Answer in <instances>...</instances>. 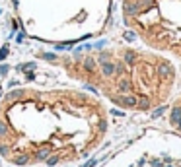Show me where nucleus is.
<instances>
[{
    "instance_id": "f257e3e1",
    "label": "nucleus",
    "mask_w": 181,
    "mask_h": 167,
    "mask_svg": "<svg viewBox=\"0 0 181 167\" xmlns=\"http://www.w3.org/2000/svg\"><path fill=\"white\" fill-rule=\"evenodd\" d=\"M107 128L103 103L80 89H16L0 103V154L14 165L82 160Z\"/></svg>"
},
{
    "instance_id": "f03ea898",
    "label": "nucleus",
    "mask_w": 181,
    "mask_h": 167,
    "mask_svg": "<svg viewBox=\"0 0 181 167\" xmlns=\"http://www.w3.org/2000/svg\"><path fill=\"white\" fill-rule=\"evenodd\" d=\"M70 78L94 88L125 111L148 113L170 101L177 84V66L154 49L111 45L72 55H53Z\"/></svg>"
},
{
    "instance_id": "7ed1b4c3",
    "label": "nucleus",
    "mask_w": 181,
    "mask_h": 167,
    "mask_svg": "<svg viewBox=\"0 0 181 167\" xmlns=\"http://www.w3.org/2000/svg\"><path fill=\"white\" fill-rule=\"evenodd\" d=\"M121 16L144 47L181 60V0H121Z\"/></svg>"
},
{
    "instance_id": "20e7f679",
    "label": "nucleus",
    "mask_w": 181,
    "mask_h": 167,
    "mask_svg": "<svg viewBox=\"0 0 181 167\" xmlns=\"http://www.w3.org/2000/svg\"><path fill=\"white\" fill-rule=\"evenodd\" d=\"M123 167H181V136H152L137 146Z\"/></svg>"
},
{
    "instance_id": "39448f33",
    "label": "nucleus",
    "mask_w": 181,
    "mask_h": 167,
    "mask_svg": "<svg viewBox=\"0 0 181 167\" xmlns=\"http://www.w3.org/2000/svg\"><path fill=\"white\" fill-rule=\"evenodd\" d=\"M167 124H170V128L173 130L177 136H181V93L177 97H175L173 101H171L170 109H167Z\"/></svg>"
}]
</instances>
